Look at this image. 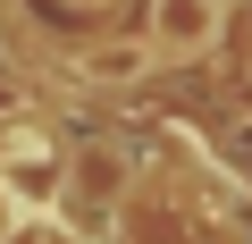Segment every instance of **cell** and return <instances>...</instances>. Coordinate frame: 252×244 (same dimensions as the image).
I'll list each match as a JSON object with an SVG mask.
<instances>
[{"label": "cell", "instance_id": "obj_2", "mask_svg": "<svg viewBox=\"0 0 252 244\" xmlns=\"http://www.w3.org/2000/svg\"><path fill=\"white\" fill-rule=\"evenodd\" d=\"M76 194L109 210V202L126 194V152H118V143H84V152H76Z\"/></svg>", "mask_w": 252, "mask_h": 244}, {"label": "cell", "instance_id": "obj_5", "mask_svg": "<svg viewBox=\"0 0 252 244\" xmlns=\"http://www.w3.org/2000/svg\"><path fill=\"white\" fill-rule=\"evenodd\" d=\"M76 9H101V0H76Z\"/></svg>", "mask_w": 252, "mask_h": 244}, {"label": "cell", "instance_id": "obj_4", "mask_svg": "<svg viewBox=\"0 0 252 244\" xmlns=\"http://www.w3.org/2000/svg\"><path fill=\"white\" fill-rule=\"evenodd\" d=\"M26 244H76V236H26Z\"/></svg>", "mask_w": 252, "mask_h": 244}, {"label": "cell", "instance_id": "obj_3", "mask_svg": "<svg viewBox=\"0 0 252 244\" xmlns=\"http://www.w3.org/2000/svg\"><path fill=\"white\" fill-rule=\"evenodd\" d=\"M76 68H84V76H143V68H152V42H126V51H84Z\"/></svg>", "mask_w": 252, "mask_h": 244}, {"label": "cell", "instance_id": "obj_1", "mask_svg": "<svg viewBox=\"0 0 252 244\" xmlns=\"http://www.w3.org/2000/svg\"><path fill=\"white\" fill-rule=\"evenodd\" d=\"M143 42H152V59H202V51H219L227 42V0H152Z\"/></svg>", "mask_w": 252, "mask_h": 244}]
</instances>
